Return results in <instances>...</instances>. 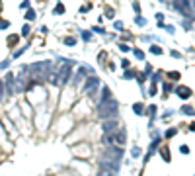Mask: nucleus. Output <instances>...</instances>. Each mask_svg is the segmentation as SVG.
Wrapping results in <instances>:
<instances>
[{
  "label": "nucleus",
  "instance_id": "nucleus-4",
  "mask_svg": "<svg viewBox=\"0 0 195 176\" xmlns=\"http://www.w3.org/2000/svg\"><path fill=\"white\" fill-rule=\"evenodd\" d=\"M117 168H119V161H115V158L103 157L102 161H100V170H107V172H113V174H115Z\"/></svg>",
  "mask_w": 195,
  "mask_h": 176
},
{
  "label": "nucleus",
  "instance_id": "nucleus-1",
  "mask_svg": "<svg viewBox=\"0 0 195 176\" xmlns=\"http://www.w3.org/2000/svg\"><path fill=\"white\" fill-rule=\"evenodd\" d=\"M117 111H119V106H117V102H115V100H111V98L103 100V102L100 104V108H98L100 120H111V117L117 116Z\"/></svg>",
  "mask_w": 195,
  "mask_h": 176
},
{
  "label": "nucleus",
  "instance_id": "nucleus-9",
  "mask_svg": "<svg viewBox=\"0 0 195 176\" xmlns=\"http://www.w3.org/2000/svg\"><path fill=\"white\" fill-rule=\"evenodd\" d=\"M6 92H8V94H12V92H14V86H12V84H14V82H12V74H8V76H6Z\"/></svg>",
  "mask_w": 195,
  "mask_h": 176
},
{
  "label": "nucleus",
  "instance_id": "nucleus-6",
  "mask_svg": "<svg viewBox=\"0 0 195 176\" xmlns=\"http://www.w3.org/2000/svg\"><path fill=\"white\" fill-rule=\"evenodd\" d=\"M176 10L183 16H191L193 8H191V0H176Z\"/></svg>",
  "mask_w": 195,
  "mask_h": 176
},
{
  "label": "nucleus",
  "instance_id": "nucleus-5",
  "mask_svg": "<svg viewBox=\"0 0 195 176\" xmlns=\"http://www.w3.org/2000/svg\"><path fill=\"white\" fill-rule=\"evenodd\" d=\"M98 86H100V78H98V76H90V78L84 82V94L94 96L96 90H98Z\"/></svg>",
  "mask_w": 195,
  "mask_h": 176
},
{
  "label": "nucleus",
  "instance_id": "nucleus-18",
  "mask_svg": "<svg viewBox=\"0 0 195 176\" xmlns=\"http://www.w3.org/2000/svg\"><path fill=\"white\" fill-rule=\"evenodd\" d=\"M4 98V90H2V82H0V100Z\"/></svg>",
  "mask_w": 195,
  "mask_h": 176
},
{
  "label": "nucleus",
  "instance_id": "nucleus-14",
  "mask_svg": "<svg viewBox=\"0 0 195 176\" xmlns=\"http://www.w3.org/2000/svg\"><path fill=\"white\" fill-rule=\"evenodd\" d=\"M82 37H84V39H92V33H90V32H84Z\"/></svg>",
  "mask_w": 195,
  "mask_h": 176
},
{
  "label": "nucleus",
  "instance_id": "nucleus-12",
  "mask_svg": "<svg viewBox=\"0 0 195 176\" xmlns=\"http://www.w3.org/2000/svg\"><path fill=\"white\" fill-rule=\"evenodd\" d=\"M18 43V35H12L10 37V45H16Z\"/></svg>",
  "mask_w": 195,
  "mask_h": 176
},
{
  "label": "nucleus",
  "instance_id": "nucleus-15",
  "mask_svg": "<svg viewBox=\"0 0 195 176\" xmlns=\"http://www.w3.org/2000/svg\"><path fill=\"white\" fill-rule=\"evenodd\" d=\"M25 18H28V20H33V18H35V14H33L31 10H29V12H28V16H25Z\"/></svg>",
  "mask_w": 195,
  "mask_h": 176
},
{
  "label": "nucleus",
  "instance_id": "nucleus-17",
  "mask_svg": "<svg viewBox=\"0 0 195 176\" xmlns=\"http://www.w3.org/2000/svg\"><path fill=\"white\" fill-rule=\"evenodd\" d=\"M135 111H139V114H140V111H143V106H140V104H137V106H135Z\"/></svg>",
  "mask_w": 195,
  "mask_h": 176
},
{
  "label": "nucleus",
  "instance_id": "nucleus-13",
  "mask_svg": "<svg viewBox=\"0 0 195 176\" xmlns=\"http://www.w3.org/2000/svg\"><path fill=\"white\" fill-rule=\"evenodd\" d=\"M100 176H113V172H107V170H100Z\"/></svg>",
  "mask_w": 195,
  "mask_h": 176
},
{
  "label": "nucleus",
  "instance_id": "nucleus-2",
  "mask_svg": "<svg viewBox=\"0 0 195 176\" xmlns=\"http://www.w3.org/2000/svg\"><path fill=\"white\" fill-rule=\"evenodd\" d=\"M51 63H49V61H45V63H37V65H33V67H29V73L33 74V76H37L39 80H45L47 76H49V74H51Z\"/></svg>",
  "mask_w": 195,
  "mask_h": 176
},
{
  "label": "nucleus",
  "instance_id": "nucleus-16",
  "mask_svg": "<svg viewBox=\"0 0 195 176\" xmlns=\"http://www.w3.org/2000/svg\"><path fill=\"white\" fill-rule=\"evenodd\" d=\"M183 111H186V114H193V110H191L189 106H186V108H183Z\"/></svg>",
  "mask_w": 195,
  "mask_h": 176
},
{
  "label": "nucleus",
  "instance_id": "nucleus-8",
  "mask_svg": "<svg viewBox=\"0 0 195 176\" xmlns=\"http://www.w3.org/2000/svg\"><path fill=\"white\" fill-rule=\"evenodd\" d=\"M115 129H117V120H115V117H111V120H103V123H102L103 135H106V133H113Z\"/></svg>",
  "mask_w": 195,
  "mask_h": 176
},
{
  "label": "nucleus",
  "instance_id": "nucleus-7",
  "mask_svg": "<svg viewBox=\"0 0 195 176\" xmlns=\"http://www.w3.org/2000/svg\"><path fill=\"white\" fill-rule=\"evenodd\" d=\"M103 157H107V158H115V161H119V158L123 157V149H121V147H109V149H106Z\"/></svg>",
  "mask_w": 195,
  "mask_h": 176
},
{
  "label": "nucleus",
  "instance_id": "nucleus-11",
  "mask_svg": "<svg viewBox=\"0 0 195 176\" xmlns=\"http://www.w3.org/2000/svg\"><path fill=\"white\" fill-rule=\"evenodd\" d=\"M178 94H180V96H183V98H187L191 94V90L189 88H178Z\"/></svg>",
  "mask_w": 195,
  "mask_h": 176
},
{
  "label": "nucleus",
  "instance_id": "nucleus-10",
  "mask_svg": "<svg viewBox=\"0 0 195 176\" xmlns=\"http://www.w3.org/2000/svg\"><path fill=\"white\" fill-rule=\"evenodd\" d=\"M23 74H25V70H22L18 82H16V92H22V90H23Z\"/></svg>",
  "mask_w": 195,
  "mask_h": 176
},
{
  "label": "nucleus",
  "instance_id": "nucleus-3",
  "mask_svg": "<svg viewBox=\"0 0 195 176\" xmlns=\"http://www.w3.org/2000/svg\"><path fill=\"white\" fill-rule=\"evenodd\" d=\"M68 78H70V65H68V63H65V65H63L59 70H57L55 76H51L53 84H57V86H63V84H66V82H68Z\"/></svg>",
  "mask_w": 195,
  "mask_h": 176
}]
</instances>
